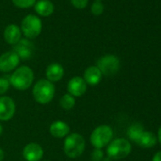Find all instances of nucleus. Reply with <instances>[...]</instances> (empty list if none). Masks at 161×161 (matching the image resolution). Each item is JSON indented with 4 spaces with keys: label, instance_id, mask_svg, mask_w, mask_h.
Wrapping results in <instances>:
<instances>
[{
    "label": "nucleus",
    "instance_id": "26",
    "mask_svg": "<svg viewBox=\"0 0 161 161\" xmlns=\"http://www.w3.org/2000/svg\"><path fill=\"white\" fill-rule=\"evenodd\" d=\"M152 161H161V150L158 151L152 158Z\"/></svg>",
    "mask_w": 161,
    "mask_h": 161
},
{
    "label": "nucleus",
    "instance_id": "5",
    "mask_svg": "<svg viewBox=\"0 0 161 161\" xmlns=\"http://www.w3.org/2000/svg\"><path fill=\"white\" fill-rule=\"evenodd\" d=\"M113 129L109 125H100L96 127L90 135V142L95 149H103L113 140Z\"/></svg>",
    "mask_w": 161,
    "mask_h": 161
},
{
    "label": "nucleus",
    "instance_id": "22",
    "mask_svg": "<svg viewBox=\"0 0 161 161\" xmlns=\"http://www.w3.org/2000/svg\"><path fill=\"white\" fill-rule=\"evenodd\" d=\"M103 11H104V7H103V4L102 3V1L96 0L91 6V13H92V14H94L96 16L103 14Z\"/></svg>",
    "mask_w": 161,
    "mask_h": 161
},
{
    "label": "nucleus",
    "instance_id": "24",
    "mask_svg": "<svg viewBox=\"0 0 161 161\" xmlns=\"http://www.w3.org/2000/svg\"><path fill=\"white\" fill-rule=\"evenodd\" d=\"M70 2L74 8L79 9V10H83L87 6L88 0H70Z\"/></svg>",
    "mask_w": 161,
    "mask_h": 161
},
{
    "label": "nucleus",
    "instance_id": "20",
    "mask_svg": "<svg viewBox=\"0 0 161 161\" xmlns=\"http://www.w3.org/2000/svg\"><path fill=\"white\" fill-rule=\"evenodd\" d=\"M75 103H76L75 98L68 93L64 94L60 100V105L64 110H71L75 106Z\"/></svg>",
    "mask_w": 161,
    "mask_h": 161
},
{
    "label": "nucleus",
    "instance_id": "13",
    "mask_svg": "<svg viewBox=\"0 0 161 161\" xmlns=\"http://www.w3.org/2000/svg\"><path fill=\"white\" fill-rule=\"evenodd\" d=\"M103 79V74L96 65L88 66L84 72V80L86 85L95 86L101 83Z\"/></svg>",
    "mask_w": 161,
    "mask_h": 161
},
{
    "label": "nucleus",
    "instance_id": "16",
    "mask_svg": "<svg viewBox=\"0 0 161 161\" xmlns=\"http://www.w3.org/2000/svg\"><path fill=\"white\" fill-rule=\"evenodd\" d=\"M21 36L22 31L17 25L11 24L7 26L4 31V39L9 45H16L21 40Z\"/></svg>",
    "mask_w": 161,
    "mask_h": 161
},
{
    "label": "nucleus",
    "instance_id": "9",
    "mask_svg": "<svg viewBox=\"0 0 161 161\" xmlns=\"http://www.w3.org/2000/svg\"><path fill=\"white\" fill-rule=\"evenodd\" d=\"M15 111L16 105L11 97H0V121H8L13 119Z\"/></svg>",
    "mask_w": 161,
    "mask_h": 161
},
{
    "label": "nucleus",
    "instance_id": "30",
    "mask_svg": "<svg viewBox=\"0 0 161 161\" xmlns=\"http://www.w3.org/2000/svg\"><path fill=\"white\" fill-rule=\"evenodd\" d=\"M44 161H49V160H44Z\"/></svg>",
    "mask_w": 161,
    "mask_h": 161
},
{
    "label": "nucleus",
    "instance_id": "28",
    "mask_svg": "<svg viewBox=\"0 0 161 161\" xmlns=\"http://www.w3.org/2000/svg\"><path fill=\"white\" fill-rule=\"evenodd\" d=\"M4 156H5V153H4V151L0 148V161H3L4 159Z\"/></svg>",
    "mask_w": 161,
    "mask_h": 161
},
{
    "label": "nucleus",
    "instance_id": "15",
    "mask_svg": "<svg viewBox=\"0 0 161 161\" xmlns=\"http://www.w3.org/2000/svg\"><path fill=\"white\" fill-rule=\"evenodd\" d=\"M64 74V70L62 64L58 63H52L50 64L46 70V76L47 80H49L50 83H56L59 82L60 80L63 79Z\"/></svg>",
    "mask_w": 161,
    "mask_h": 161
},
{
    "label": "nucleus",
    "instance_id": "4",
    "mask_svg": "<svg viewBox=\"0 0 161 161\" xmlns=\"http://www.w3.org/2000/svg\"><path fill=\"white\" fill-rule=\"evenodd\" d=\"M132 151V145L126 138H116L113 139L106 149L107 155L110 159L120 160L127 157Z\"/></svg>",
    "mask_w": 161,
    "mask_h": 161
},
{
    "label": "nucleus",
    "instance_id": "7",
    "mask_svg": "<svg viewBox=\"0 0 161 161\" xmlns=\"http://www.w3.org/2000/svg\"><path fill=\"white\" fill-rule=\"evenodd\" d=\"M96 66L100 69L103 76L112 77L119 71L120 61L116 55L106 54L98 60Z\"/></svg>",
    "mask_w": 161,
    "mask_h": 161
},
{
    "label": "nucleus",
    "instance_id": "25",
    "mask_svg": "<svg viewBox=\"0 0 161 161\" xmlns=\"http://www.w3.org/2000/svg\"><path fill=\"white\" fill-rule=\"evenodd\" d=\"M92 161H103V152L102 149H95L91 153Z\"/></svg>",
    "mask_w": 161,
    "mask_h": 161
},
{
    "label": "nucleus",
    "instance_id": "23",
    "mask_svg": "<svg viewBox=\"0 0 161 161\" xmlns=\"http://www.w3.org/2000/svg\"><path fill=\"white\" fill-rule=\"evenodd\" d=\"M10 80L7 78L0 77V96L5 94L10 88Z\"/></svg>",
    "mask_w": 161,
    "mask_h": 161
},
{
    "label": "nucleus",
    "instance_id": "3",
    "mask_svg": "<svg viewBox=\"0 0 161 161\" xmlns=\"http://www.w3.org/2000/svg\"><path fill=\"white\" fill-rule=\"evenodd\" d=\"M32 95L40 104H47L52 101L55 95V86L47 79H41L34 85L32 88Z\"/></svg>",
    "mask_w": 161,
    "mask_h": 161
},
{
    "label": "nucleus",
    "instance_id": "10",
    "mask_svg": "<svg viewBox=\"0 0 161 161\" xmlns=\"http://www.w3.org/2000/svg\"><path fill=\"white\" fill-rule=\"evenodd\" d=\"M87 89V85L82 77H73L67 84V92L73 97H82Z\"/></svg>",
    "mask_w": 161,
    "mask_h": 161
},
{
    "label": "nucleus",
    "instance_id": "21",
    "mask_svg": "<svg viewBox=\"0 0 161 161\" xmlns=\"http://www.w3.org/2000/svg\"><path fill=\"white\" fill-rule=\"evenodd\" d=\"M12 1L14 5L20 9H29L36 3V0H12Z\"/></svg>",
    "mask_w": 161,
    "mask_h": 161
},
{
    "label": "nucleus",
    "instance_id": "19",
    "mask_svg": "<svg viewBox=\"0 0 161 161\" xmlns=\"http://www.w3.org/2000/svg\"><path fill=\"white\" fill-rule=\"evenodd\" d=\"M144 127L141 123L139 122H134L131 124L127 130V136L130 140L136 142V139L139 137V136L143 133Z\"/></svg>",
    "mask_w": 161,
    "mask_h": 161
},
{
    "label": "nucleus",
    "instance_id": "12",
    "mask_svg": "<svg viewBox=\"0 0 161 161\" xmlns=\"http://www.w3.org/2000/svg\"><path fill=\"white\" fill-rule=\"evenodd\" d=\"M14 51L19 56L20 59H30L34 51V46L29 39H21L16 45H14Z\"/></svg>",
    "mask_w": 161,
    "mask_h": 161
},
{
    "label": "nucleus",
    "instance_id": "17",
    "mask_svg": "<svg viewBox=\"0 0 161 161\" xmlns=\"http://www.w3.org/2000/svg\"><path fill=\"white\" fill-rule=\"evenodd\" d=\"M156 142H157V136L153 133L149 131H143V133L139 136V137L136 139L135 143L141 148L149 149L154 147Z\"/></svg>",
    "mask_w": 161,
    "mask_h": 161
},
{
    "label": "nucleus",
    "instance_id": "27",
    "mask_svg": "<svg viewBox=\"0 0 161 161\" xmlns=\"http://www.w3.org/2000/svg\"><path fill=\"white\" fill-rule=\"evenodd\" d=\"M157 141L160 143V145H161V126H160V128L158 129V133H157Z\"/></svg>",
    "mask_w": 161,
    "mask_h": 161
},
{
    "label": "nucleus",
    "instance_id": "31",
    "mask_svg": "<svg viewBox=\"0 0 161 161\" xmlns=\"http://www.w3.org/2000/svg\"><path fill=\"white\" fill-rule=\"evenodd\" d=\"M98 1H102V0H98Z\"/></svg>",
    "mask_w": 161,
    "mask_h": 161
},
{
    "label": "nucleus",
    "instance_id": "1",
    "mask_svg": "<svg viewBox=\"0 0 161 161\" xmlns=\"http://www.w3.org/2000/svg\"><path fill=\"white\" fill-rule=\"evenodd\" d=\"M34 80V73L28 65L16 68L10 77V85L17 90L29 89Z\"/></svg>",
    "mask_w": 161,
    "mask_h": 161
},
{
    "label": "nucleus",
    "instance_id": "6",
    "mask_svg": "<svg viewBox=\"0 0 161 161\" xmlns=\"http://www.w3.org/2000/svg\"><path fill=\"white\" fill-rule=\"evenodd\" d=\"M42 28L41 19L37 15L29 14L22 20L20 30L27 39H34L40 35Z\"/></svg>",
    "mask_w": 161,
    "mask_h": 161
},
{
    "label": "nucleus",
    "instance_id": "18",
    "mask_svg": "<svg viewBox=\"0 0 161 161\" xmlns=\"http://www.w3.org/2000/svg\"><path fill=\"white\" fill-rule=\"evenodd\" d=\"M35 12L43 17H47L54 13V5L49 0H39L34 4Z\"/></svg>",
    "mask_w": 161,
    "mask_h": 161
},
{
    "label": "nucleus",
    "instance_id": "2",
    "mask_svg": "<svg viewBox=\"0 0 161 161\" xmlns=\"http://www.w3.org/2000/svg\"><path fill=\"white\" fill-rule=\"evenodd\" d=\"M86 149V139L78 133L69 134L64 142V152L69 158H77L82 155Z\"/></svg>",
    "mask_w": 161,
    "mask_h": 161
},
{
    "label": "nucleus",
    "instance_id": "14",
    "mask_svg": "<svg viewBox=\"0 0 161 161\" xmlns=\"http://www.w3.org/2000/svg\"><path fill=\"white\" fill-rule=\"evenodd\" d=\"M49 132L55 138H64L69 135L70 127L63 120H55L50 124Z\"/></svg>",
    "mask_w": 161,
    "mask_h": 161
},
{
    "label": "nucleus",
    "instance_id": "11",
    "mask_svg": "<svg viewBox=\"0 0 161 161\" xmlns=\"http://www.w3.org/2000/svg\"><path fill=\"white\" fill-rule=\"evenodd\" d=\"M22 153L27 161H39L44 155V150L40 144L31 142L24 147Z\"/></svg>",
    "mask_w": 161,
    "mask_h": 161
},
{
    "label": "nucleus",
    "instance_id": "29",
    "mask_svg": "<svg viewBox=\"0 0 161 161\" xmlns=\"http://www.w3.org/2000/svg\"><path fill=\"white\" fill-rule=\"evenodd\" d=\"M2 133H3V126H2L1 123H0V136L2 135Z\"/></svg>",
    "mask_w": 161,
    "mask_h": 161
},
{
    "label": "nucleus",
    "instance_id": "8",
    "mask_svg": "<svg viewBox=\"0 0 161 161\" xmlns=\"http://www.w3.org/2000/svg\"><path fill=\"white\" fill-rule=\"evenodd\" d=\"M20 63L19 56L14 51H7L0 55V72L9 73L14 70Z\"/></svg>",
    "mask_w": 161,
    "mask_h": 161
}]
</instances>
